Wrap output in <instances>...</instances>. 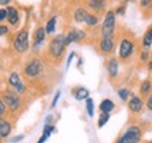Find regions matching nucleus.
<instances>
[{"mask_svg":"<svg viewBox=\"0 0 152 143\" xmlns=\"http://www.w3.org/2000/svg\"><path fill=\"white\" fill-rule=\"evenodd\" d=\"M41 72H42V62L38 58L30 60L24 65V74L27 78H37L41 75Z\"/></svg>","mask_w":152,"mask_h":143,"instance_id":"423d86ee","label":"nucleus"},{"mask_svg":"<svg viewBox=\"0 0 152 143\" xmlns=\"http://www.w3.org/2000/svg\"><path fill=\"white\" fill-rule=\"evenodd\" d=\"M110 119V113H107V112H102L100 113V116H99V122H97V126L99 127H103L107 122H109Z\"/></svg>","mask_w":152,"mask_h":143,"instance_id":"b1692460","label":"nucleus"},{"mask_svg":"<svg viewBox=\"0 0 152 143\" xmlns=\"http://www.w3.org/2000/svg\"><path fill=\"white\" fill-rule=\"evenodd\" d=\"M86 109L89 116L94 115V106H93V99L92 98H86Z\"/></svg>","mask_w":152,"mask_h":143,"instance_id":"bb28decb","label":"nucleus"},{"mask_svg":"<svg viewBox=\"0 0 152 143\" xmlns=\"http://www.w3.org/2000/svg\"><path fill=\"white\" fill-rule=\"evenodd\" d=\"M47 139H48V136H45V135H42V136L39 138V140H38L37 143H44V142H45V140H47Z\"/></svg>","mask_w":152,"mask_h":143,"instance_id":"58836bf2","label":"nucleus"},{"mask_svg":"<svg viewBox=\"0 0 152 143\" xmlns=\"http://www.w3.org/2000/svg\"><path fill=\"white\" fill-rule=\"evenodd\" d=\"M73 57H75V53H71V54H69V57H68V61H66V70L69 68V65H71L72 60H73Z\"/></svg>","mask_w":152,"mask_h":143,"instance_id":"f704fd0d","label":"nucleus"},{"mask_svg":"<svg viewBox=\"0 0 152 143\" xmlns=\"http://www.w3.org/2000/svg\"><path fill=\"white\" fill-rule=\"evenodd\" d=\"M85 24H86L87 27H96L99 24V16L97 14H94V13H87L86 19H85Z\"/></svg>","mask_w":152,"mask_h":143,"instance_id":"412c9836","label":"nucleus"},{"mask_svg":"<svg viewBox=\"0 0 152 143\" xmlns=\"http://www.w3.org/2000/svg\"><path fill=\"white\" fill-rule=\"evenodd\" d=\"M66 44H65V34H58L54 39H51L48 44V54L55 61H59L65 54Z\"/></svg>","mask_w":152,"mask_h":143,"instance_id":"f03ea898","label":"nucleus"},{"mask_svg":"<svg viewBox=\"0 0 152 143\" xmlns=\"http://www.w3.org/2000/svg\"><path fill=\"white\" fill-rule=\"evenodd\" d=\"M147 68H148V71L152 72V53H151V57H149V61L147 62Z\"/></svg>","mask_w":152,"mask_h":143,"instance_id":"e433bc0d","label":"nucleus"},{"mask_svg":"<svg viewBox=\"0 0 152 143\" xmlns=\"http://www.w3.org/2000/svg\"><path fill=\"white\" fill-rule=\"evenodd\" d=\"M151 92H152V81L149 78H147V79H144L141 82V85H140V95L144 96V98H147Z\"/></svg>","mask_w":152,"mask_h":143,"instance_id":"f3484780","label":"nucleus"},{"mask_svg":"<svg viewBox=\"0 0 152 143\" xmlns=\"http://www.w3.org/2000/svg\"><path fill=\"white\" fill-rule=\"evenodd\" d=\"M147 143H152V142H147Z\"/></svg>","mask_w":152,"mask_h":143,"instance_id":"79ce46f5","label":"nucleus"},{"mask_svg":"<svg viewBox=\"0 0 152 143\" xmlns=\"http://www.w3.org/2000/svg\"><path fill=\"white\" fill-rule=\"evenodd\" d=\"M59 96H61V92L58 91V92L55 94V98H54V101H52V104H51V108H52V109L55 108V105H56V102H58V99H59Z\"/></svg>","mask_w":152,"mask_h":143,"instance_id":"2f4dec72","label":"nucleus"},{"mask_svg":"<svg viewBox=\"0 0 152 143\" xmlns=\"http://www.w3.org/2000/svg\"><path fill=\"white\" fill-rule=\"evenodd\" d=\"M3 102H4L7 106H9V109L10 110H17L18 109V106H20V98L17 96V94L14 92H4L3 94Z\"/></svg>","mask_w":152,"mask_h":143,"instance_id":"9b49d317","label":"nucleus"},{"mask_svg":"<svg viewBox=\"0 0 152 143\" xmlns=\"http://www.w3.org/2000/svg\"><path fill=\"white\" fill-rule=\"evenodd\" d=\"M9 84H10L11 88H14V91L18 92V94L26 92V87H24L21 78H20V75H18L17 72H11L10 74V77H9Z\"/></svg>","mask_w":152,"mask_h":143,"instance_id":"f8f14e48","label":"nucleus"},{"mask_svg":"<svg viewBox=\"0 0 152 143\" xmlns=\"http://www.w3.org/2000/svg\"><path fill=\"white\" fill-rule=\"evenodd\" d=\"M99 108H100L102 112H107V113H110L111 110H114L115 104H114L111 99H103V101L100 102V105H99Z\"/></svg>","mask_w":152,"mask_h":143,"instance_id":"6ab92c4d","label":"nucleus"},{"mask_svg":"<svg viewBox=\"0 0 152 143\" xmlns=\"http://www.w3.org/2000/svg\"><path fill=\"white\" fill-rule=\"evenodd\" d=\"M9 31V27L7 26H0V36H4Z\"/></svg>","mask_w":152,"mask_h":143,"instance_id":"c9c22d12","label":"nucleus"},{"mask_svg":"<svg viewBox=\"0 0 152 143\" xmlns=\"http://www.w3.org/2000/svg\"><path fill=\"white\" fill-rule=\"evenodd\" d=\"M11 132V126L10 123L4 119H0V136L1 138H7Z\"/></svg>","mask_w":152,"mask_h":143,"instance_id":"aec40b11","label":"nucleus"},{"mask_svg":"<svg viewBox=\"0 0 152 143\" xmlns=\"http://www.w3.org/2000/svg\"><path fill=\"white\" fill-rule=\"evenodd\" d=\"M87 10L94 14H103L107 11V0H87L86 1Z\"/></svg>","mask_w":152,"mask_h":143,"instance_id":"1a4fd4ad","label":"nucleus"},{"mask_svg":"<svg viewBox=\"0 0 152 143\" xmlns=\"http://www.w3.org/2000/svg\"><path fill=\"white\" fill-rule=\"evenodd\" d=\"M87 37V34L83 31V30H79V28H72L69 30V33L65 36V44L66 47L72 43H82L83 40Z\"/></svg>","mask_w":152,"mask_h":143,"instance_id":"9d476101","label":"nucleus"},{"mask_svg":"<svg viewBox=\"0 0 152 143\" xmlns=\"http://www.w3.org/2000/svg\"><path fill=\"white\" fill-rule=\"evenodd\" d=\"M4 112H6V104L3 102V99H0V116H3Z\"/></svg>","mask_w":152,"mask_h":143,"instance_id":"473e14b6","label":"nucleus"},{"mask_svg":"<svg viewBox=\"0 0 152 143\" xmlns=\"http://www.w3.org/2000/svg\"><path fill=\"white\" fill-rule=\"evenodd\" d=\"M55 27H56V17H51L45 26V30H47V34H54Z\"/></svg>","mask_w":152,"mask_h":143,"instance_id":"5701e85b","label":"nucleus"},{"mask_svg":"<svg viewBox=\"0 0 152 143\" xmlns=\"http://www.w3.org/2000/svg\"><path fill=\"white\" fill-rule=\"evenodd\" d=\"M149 57H151V53H149V50H144L140 53V61L144 62V64H147L148 61H149Z\"/></svg>","mask_w":152,"mask_h":143,"instance_id":"a878e982","label":"nucleus"},{"mask_svg":"<svg viewBox=\"0 0 152 143\" xmlns=\"http://www.w3.org/2000/svg\"><path fill=\"white\" fill-rule=\"evenodd\" d=\"M0 139H1V136H0Z\"/></svg>","mask_w":152,"mask_h":143,"instance_id":"37998d69","label":"nucleus"},{"mask_svg":"<svg viewBox=\"0 0 152 143\" xmlns=\"http://www.w3.org/2000/svg\"><path fill=\"white\" fill-rule=\"evenodd\" d=\"M75 96L77 101L86 99V98H89V91H87L86 88H83V87H79V88H76V91H75Z\"/></svg>","mask_w":152,"mask_h":143,"instance_id":"4be33fe9","label":"nucleus"},{"mask_svg":"<svg viewBox=\"0 0 152 143\" xmlns=\"http://www.w3.org/2000/svg\"><path fill=\"white\" fill-rule=\"evenodd\" d=\"M141 138H142V129L140 126H137V125H132L123 133V136L118 139L117 143H140Z\"/></svg>","mask_w":152,"mask_h":143,"instance_id":"39448f33","label":"nucleus"},{"mask_svg":"<svg viewBox=\"0 0 152 143\" xmlns=\"http://www.w3.org/2000/svg\"><path fill=\"white\" fill-rule=\"evenodd\" d=\"M130 95H131V92L128 88H120L118 89V96L123 99V101H128V99H130Z\"/></svg>","mask_w":152,"mask_h":143,"instance_id":"393cba45","label":"nucleus"},{"mask_svg":"<svg viewBox=\"0 0 152 143\" xmlns=\"http://www.w3.org/2000/svg\"><path fill=\"white\" fill-rule=\"evenodd\" d=\"M114 11H115V14H117V16H124V14H125V3L120 4Z\"/></svg>","mask_w":152,"mask_h":143,"instance_id":"cd10ccee","label":"nucleus"},{"mask_svg":"<svg viewBox=\"0 0 152 143\" xmlns=\"http://www.w3.org/2000/svg\"><path fill=\"white\" fill-rule=\"evenodd\" d=\"M11 0H0V6H9Z\"/></svg>","mask_w":152,"mask_h":143,"instance_id":"4c0bfd02","label":"nucleus"},{"mask_svg":"<svg viewBox=\"0 0 152 143\" xmlns=\"http://www.w3.org/2000/svg\"><path fill=\"white\" fill-rule=\"evenodd\" d=\"M151 3H152V0H140V9L145 10V9H148L151 6Z\"/></svg>","mask_w":152,"mask_h":143,"instance_id":"c85d7f7f","label":"nucleus"},{"mask_svg":"<svg viewBox=\"0 0 152 143\" xmlns=\"http://www.w3.org/2000/svg\"><path fill=\"white\" fill-rule=\"evenodd\" d=\"M89 10H86L85 7H77L73 13V20L76 23H85V19H86Z\"/></svg>","mask_w":152,"mask_h":143,"instance_id":"a211bd4d","label":"nucleus"},{"mask_svg":"<svg viewBox=\"0 0 152 143\" xmlns=\"http://www.w3.org/2000/svg\"><path fill=\"white\" fill-rule=\"evenodd\" d=\"M54 130H55L54 126H51V125H45V127H44V135H45V136H49Z\"/></svg>","mask_w":152,"mask_h":143,"instance_id":"c756f323","label":"nucleus"},{"mask_svg":"<svg viewBox=\"0 0 152 143\" xmlns=\"http://www.w3.org/2000/svg\"><path fill=\"white\" fill-rule=\"evenodd\" d=\"M106 70L109 74V78L113 81L118 77V71H120V60L118 57H113L110 55L109 58L106 60Z\"/></svg>","mask_w":152,"mask_h":143,"instance_id":"6e6552de","label":"nucleus"},{"mask_svg":"<svg viewBox=\"0 0 152 143\" xmlns=\"http://www.w3.org/2000/svg\"><path fill=\"white\" fill-rule=\"evenodd\" d=\"M144 108V102H142L141 96H137V95H132L130 99H128V109H130L131 113H140Z\"/></svg>","mask_w":152,"mask_h":143,"instance_id":"ddd939ff","label":"nucleus"},{"mask_svg":"<svg viewBox=\"0 0 152 143\" xmlns=\"http://www.w3.org/2000/svg\"><path fill=\"white\" fill-rule=\"evenodd\" d=\"M45 36H47V30L44 27H37V30L34 31V36H33V47L34 48H38V47L42 45V43L45 41Z\"/></svg>","mask_w":152,"mask_h":143,"instance_id":"4468645a","label":"nucleus"},{"mask_svg":"<svg viewBox=\"0 0 152 143\" xmlns=\"http://www.w3.org/2000/svg\"><path fill=\"white\" fill-rule=\"evenodd\" d=\"M97 50L102 55H111L115 50V36L114 37H100Z\"/></svg>","mask_w":152,"mask_h":143,"instance_id":"0eeeda50","label":"nucleus"},{"mask_svg":"<svg viewBox=\"0 0 152 143\" xmlns=\"http://www.w3.org/2000/svg\"><path fill=\"white\" fill-rule=\"evenodd\" d=\"M152 45V26L147 28V31L144 33L142 36V40H141V47L144 50H149Z\"/></svg>","mask_w":152,"mask_h":143,"instance_id":"dca6fc26","label":"nucleus"},{"mask_svg":"<svg viewBox=\"0 0 152 143\" xmlns=\"http://www.w3.org/2000/svg\"><path fill=\"white\" fill-rule=\"evenodd\" d=\"M134 53H135V40L130 36L121 37L118 41V60L123 62H128L134 57Z\"/></svg>","mask_w":152,"mask_h":143,"instance_id":"f257e3e1","label":"nucleus"},{"mask_svg":"<svg viewBox=\"0 0 152 143\" xmlns=\"http://www.w3.org/2000/svg\"><path fill=\"white\" fill-rule=\"evenodd\" d=\"M117 14L114 10H107L104 13V20L100 28V37H114L117 28Z\"/></svg>","mask_w":152,"mask_h":143,"instance_id":"7ed1b4c3","label":"nucleus"},{"mask_svg":"<svg viewBox=\"0 0 152 143\" xmlns=\"http://www.w3.org/2000/svg\"><path fill=\"white\" fill-rule=\"evenodd\" d=\"M6 17H7V13H6V9H0V23L6 20Z\"/></svg>","mask_w":152,"mask_h":143,"instance_id":"72a5a7b5","label":"nucleus"},{"mask_svg":"<svg viewBox=\"0 0 152 143\" xmlns=\"http://www.w3.org/2000/svg\"><path fill=\"white\" fill-rule=\"evenodd\" d=\"M6 13H7V21L10 26H17L18 24V20H20V14H18V10H17L14 6H7L6 7Z\"/></svg>","mask_w":152,"mask_h":143,"instance_id":"2eb2a0df","label":"nucleus"},{"mask_svg":"<svg viewBox=\"0 0 152 143\" xmlns=\"http://www.w3.org/2000/svg\"><path fill=\"white\" fill-rule=\"evenodd\" d=\"M148 10H149V16H152V3H151V6L148 7Z\"/></svg>","mask_w":152,"mask_h":143,"instance_id":"a19ab883","label":"nucleus"},{"mask_svg":"<svg viewBox=\"0 0 152 143\" xmlns=\"http://www.w3.org/2000/svg\"><path fill=\"white\" fill-rule=\"evenodd\" d=\"M147 108L152 112V92L147 96Z\"/></svg>","mask_w":152,"mask_h":143,"instance_id":"7c9ffc66","label":"nucleus"},{"mask_svg":"<svg viewBox=\"0 0 152 143\" xmlns=\"http://www.w3.org/2000/svg\"><path fill=\"white\" fill-rule=\"evenodd\" d=\"M21 139H23V136H16V138L11 139V142H13V143H14V142H20Z\"/></svg>","mask_w":152,"mask_h":143,"instance_id":"ea45409f","label":"nucleus"},{"mask_svg":"<svg viewBox=\"0 0 152 143\" xmlns=\"http://www.w3.org/2000/svg\"><path fill=\"white\" fill-rule=\"evenodd\" d=\"M13 47H14V50L18 54H24L26 51H28V48H30V40H28V31L26 28L20 30L16 34L14 41H13Z\"/></svg>","mask_w":152,"mask_h":143,"instance_id":"20e7f679","label":"nucleus"}]
</instances>
